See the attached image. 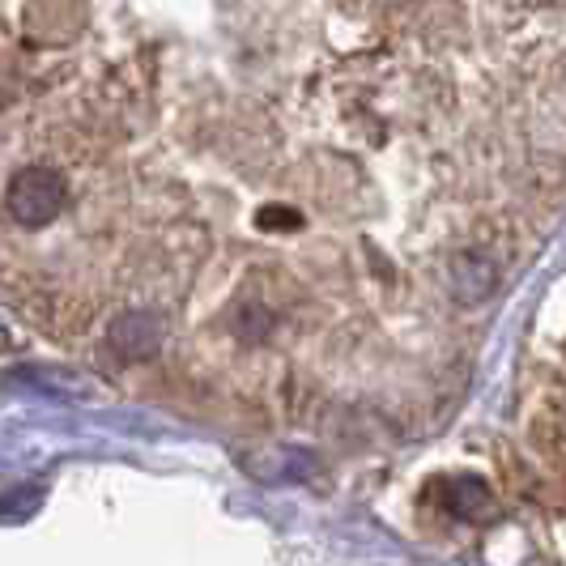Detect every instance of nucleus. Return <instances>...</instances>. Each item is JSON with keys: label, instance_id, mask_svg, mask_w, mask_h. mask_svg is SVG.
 <instances>
[{"label": "nucleus", "instance_id": "1", "mask_svg": "<svg viewBox=\"0 0 566 566\" xmlns=\"http://www.w3.org/2000/svg\"><path fill=\"white\" fill-rule=\"evenodd\" d=\"M64 200H69L64 175H60L56 167H43V163L18 170V175L9 179V192H4V205H9L13 222L30 230L52 227L60 218V209H64Z\"/></svg>", "mask_w": 566, "mask_h": 566}, {"label": "nucleus", "instance_id": "2", "mask_svg": "<svg viewBox=\"0 0 566 566\" xmlns=\"http://www.w3.org/2000/svg\"><path fill=\"white\" fill-rule=\"evenodd\" d=\"M133 340V349H128V358H145L154 345H158V324L149 319V315H124L119 324H115L112 333V345L115 349H124Z\"/></svg>", "mask_w": 566, "mask_h": 566}, {"label": "nucleus", "instance_id": "3", "mask_svg": "<svg viewBox=\"0 0 566 566\" xmlns=\"http://www.w3.org/2000/svg\"><path fill=\"white\" fill-rule=\"evenodd\" d=\"M485 503H490V490H485L478 478H460V482H452V507L460 511V515L478 520V515L490 511Z\"/></svg>", "mask_w": 566, "mask_h": 566}]
</instances>
